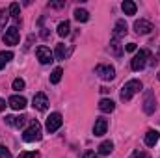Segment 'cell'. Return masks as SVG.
I'll return each instance as SVG.
<instances>
[{
  "label": "cell",
  "instance_id": "obj_13",
  "mask_svg": "<svg viewBox=\"0 0 160 158\" xmlns=\"http://www.w3.org/2000/svg\"><path fill=\"white\" fill-rule=\"evenodd\" d=\"M125 36H127V22H125V21H118L116 26H114V36H112V39L119 41L121 37H125Z\"/></svg>",
  "mask_w": 160,
  "mask_h": 158
},
{
  "label": "cell",
  "instance_id": "obj_5",
  "mask_svg": "<svg viewBox=\"0 0 160 158\" xmlns=\"http://www.w3.org/2000/svg\"><path fill=\"white\" fill-rule=\"evenodd\" d=\"M157 110V99H155V93L151 89L145 91V97H143V112L147 116H151L153 112Z\"/></svg>",
  "mask_w": 160,
  "mask_h": 158
},
{
  "label": "cell",
  "instance_id": "obj_31",
  "mask_svg": "<svg viewBox=\"0 0 160 158\" xmlns=\"http://www.w3.org/2000/svg\"><path fill=\"white\" fill-rule=\"evenodd\" d=\"M125 50H127V52H134V50H136V43H128V45L125 47Z\"/></svg>",
  "mask_w": 160,
  "mask_h": 158
},
{
  "label": "cell",
  "instance_id": "obj_1",
  "mask_svg": "<svg viewBox=\"0 0 160 158\" xmlns=\"http://www.w3.org/2000/svg\"><path fill=\"white\" fill-rule=\"evenodd\" d=\"M140 89H142V82H140V80H128V82L121 87V101H123V102L130 101L136 93H140Z\"/></svg>",
  "mask_w": 160,
  "mask_h": 158
},
{
  "label": "cell",
  "instance_id": "obj_21",
  "mask_svg": "<svg viewBox=\"0 0 160 158\" xmlns=\"http://www.w3.org/2000/svg\"><path fill=\"white\" fill-rule=\"evenodd\" d=\"M54 56H56L58 60H65V56H67V48H65V45H63V43H60V45H56V50H54Z\"/></svg>",
  "mask_w": 160,
  "mask_h": 158
},
{
  "label": "cell",
  "instance_id": "obj_24",
  "mask_svg": "<svg viewBox=\"0 0 160 158\" xmlns=\"http://www.w3.org/2000/svg\"><path fill=\"white\" fill-rule=\"evenodd\" d=\"M9 60H13V52H9V50L8 52H0V69H4Z\"/></svg>",
  "mask_w": 160,
  "mask_h": 158
},
{
  "label": "cell",
  "instance_id": "obj_6",
  "mask_svg": "<svg viewBox=\"0 0 160 158\" xmlns=\"http://www.w3.org/2000/svg\"><path fill=\"white\" fill-rule=\"evenodd\" d=\"M36 56H38V60H39L43 65H47V63L54 62V52H50V48H48V47H45V45H41V47L36 48Z\"/></svg>",
  "mask_w": 160,
  "mask_h": 158
},
{
  "label": "cell",
  "instance_id": "obj_7",
  "mask_svg": "<svg viewBox=\"0 0 160 158\" xmlns=\"http://www.w3.org/2000/svg\"><path fill=\"white\" fill-rule=\"evenodd\" d=\"M95 73H97L102 80H112L116 77V69H114L112 65H97V67H95Z\"/></svg>",
  "mask_w": 160,
  "mask_h": 158
},
{
  "label": "cell",
  "instance_id": "obj_19",
  "mask_svg": "<svg viewBox=\"0 0 160 158\" xmlns=\"http://www.w3.org/2000/svg\"><path fill=\"white\" fill-rule=\"evenodd\" d=\"M114 151V143L108 140V141H102L101 145H99V155H102V156H106V155H110Z\"/></svg>",
  "mask_w": 160,
  "mask_h": 158
},
{
  "label": "cell",
  "instance_id": "obj_22",
  "mask_svg": "<svg viewBox=\"0 0 160 158\" xmlns=\"http://www.w3.org/2000/svg\"><path fill=\"white\" fill-rule=\"evenodd\" d=\"M8 21H9V11H6V9H0V34L6 30V24H8Z\"/></svg>",
  "mask_w": 160,
  "mask_h": 158
},
{
  "label": "cell",
  "instance_id": "obj_23",
  "mask_svg": "<svg viewBox=\"0 0 160 158\" xmlns=\"http://www.w3.org/2000/svg\"><path fill=\"white\" fill-rule=\"evenodd\" d=\"M75 19H77L78 22H86V21L89 19V13H88L86 9H80V7H77V9H75Z\"/></svg>",
  "mask_w": 160,
  "mask_h": 158
},
{
  "label": "cell",
  "instance_id": "obj_2",
  "mask_svg": "<svg viewBox=\"0 0 160 158\" xmlns=\"http://www.w3.org/2000/svg\"><path fill=\"white\" fill-rule=\"evenodd\" d=\"M151 58V54H149V50H145V48H142L140 52H136V56L132 58V62H130V67H132V71H142L145 65H147V60Z\"/></svg>",
  "mask_w": 160,
  "mask_h": 158
},
{
  "label": "cell",
  "instance_id": "obj_15",
  "mask_svg": "<svg viewBox=\"0 0 160 158\" xmlns=\"http://www.w3.org/2000/svg\"><path fill=\"white\" fill-rule=\"evenodd\" d=\"M158 140H160L158 130H149V132L145 134V145H147V147H155V145L158 143Z\"/></svg>",
  "mask_w": 160,
  "mask_h": 158
},
{
  "label": "cell",
  "instance_id": "obj_29",
  "mask_svg": "<svg viewBox=\"0 0 160 158\" xmlns=\"http://www.w3.org/2000/svg\"><path fill=\"white\" fill-rule=\"evenodd\" d=\"M19 158H36V153H34V151H30V153H28V151H24V153H21V155H19Z\"/></svg>",
  "mask_w": 160,
  "mask_h": 158
},
{
  "label": "cell",
  "instance_id": "obj_14",
  "mask_svg": "<svg viewBox=\"0 0 160 158\" xmlns=\"http://www.w3.org/2000/svg\"><path fill=\"white\" fill-rule=\"evenodd\" d=\"M26 119H28L26 116H8V117H6V123H8V125H11V126L21 128V126H24Z\"/></svg>",
  "mask_w": 160,
  "mask_h": 158
},
{
  "label": "cell",
  "instance_id": "obj_30",
  "mask_svg": "<svg viewBox=\"0 0 160 158\" xmlns=\"http://www.w3.org/2000/svg\"><path fill=\"white\" fill-rule=\"evenodd\" d=\"M134 158H151L149 156V153H145V151H140V153H136Z\"/></svg>",
  "mask_w": 160,
  "mask_h": 158
},
{
  "label": "cell",
  "instance_id": "obj_26",
  "mask_svg": "<svg viewBox=\"0 0 160 158\" xmlns=\"http://www.w3.org/2000/svg\"><path fill=\"white\" fill-rule=\"evenodd\" d=\"M110 48H112V52L116 54V56H121V45H119V41L118 39H112V43H110Z\"/></svg>",
  "mask_w": 160,
  "mask_h": 158
},
{
  "label": "cell",
  "instance_id": "obj_9",
  "mask_svg": "<svg viewBox=\"0 0 160 158\" xmlns=\"http://www.w3.org/2000/svg\"><path fill=\"white\" fill-rule=\"evenodd\" d=\"M8 104L13 108V110H24L26 108V99L22 97V95H11L9 97V101H8Z\"/></svg>",
  "mask_w": 160,
  "mask_h": 158
},
{
  "label": "cell",
  "instance_id": "obj_25",
  "mask_svg": "<svg viewBox=\"0 0 160 158\" xmlns=\"http://www.w3.org/2000/svg\"><path fill=\"white\" fill-rule=\"evenodd\" d=\"M62 75H63V71H62V67H56L52 73H50V82L52 84H58L60 80H62Z\"/></svg>",
  "mask_w": 160,
  "mask_h": 158
},
{
  "label": "cell",
  "instance_id": "obj_3",
  "mask_svg": "<svg viewBox=\"0 0 160 158\" xmlns=\"http://www.w3.org/2000/svg\"><path fill=\"white\" fill-rule=\"evenodd\" d=\"M22 138H24V141H28V143H32V141H39L41 140V125L38 123V121H32L30 126L24 130Z\"/></svg>",
  "mask_w": 160,
  "mask_h": 158
},
{
  "label": "cell",
  "instance_id": "obj_11",
  "mask_svg": "<svg viewBox=\"0 0 160 158\" xmlns=\"http://www.w3.org/2000/svg\"><path fill=\"white\" fill-rule=\"evenodd\" d=\"M134 30H136V34H142V36H145V34H151V30H153V24H151L149 21H143V19H140V21H136V22H134Z\"/></svg>",
  "mask_w": 160,
  "mask_h": 158
},
{
  "label": "cell",
  "instance_id": "obj_10",
  "mask_svg": "<svg viewBox=\"0 0 160 158\" xmlns=\"http://www.w3.org/2000/svg\"><path fill=\"white\" fill-rule=\"evenodd\" d=\"M4 43H6V45H17V43H19V30H17V26H11V28L6 30V34H4Z\"/></svg>",
  "mask_w": 160,
  "mask_h": 158
},
{
  "label": "cell",
  "instance_id": "obj_33",
  "mask_svg": "<svg viewBox=\"0 0 160 158\" xmlns=\"http://www.w3.org/2000/svg\"><path fill=\"white\" fill-rule=\"evenodd\" d=\"M86 158H99V155H95L93 151H88L86 153Z\"/></svg>",
  "mask_w": 160,
  "mask_h": 158
},
{
  "label": "cell",
  "instance_id": "obj_16",
  "mask_svg": "<svg viewBox=\"0 0 160 158\" xmlns=\"http://www.w3.org/2000/svg\"><path fill=\"white\" fill-rule=\"evenodd\" d=\"M99 110L104 112V114H110V112L116 110V104H114V101H110V99H101V102H99Z\"/></svg>",
  "mask_w": 160,
  "mask_h": 158
},
{
  "label": "cell",
  "instance_id": "obj_18",
  "mask_svg": "<svg viewBox=\"0 0 160 158\" xmlns=\"http://www.w3.org/2000/svg\"><path fill=\"white\" fill-rule=\"evenodd\" d=\"M121 9L125 11V15H136V4L132 0H125L121 4Z\"/></svg>",
  "mask_w": 160,
  "mask_h": 158
},
{
  "label": "cell",
  "instance_id": "obj_28",
  "mask_svg": "<svg viewBox=\"0 0 160 158\" xmlns=\"http://www.w3.org/2000/svg\"><path fill=\"white\" fill-rule=\"evenodd\" d=\"M0 158H13V155H11L4 145H0Z\"/></svg>",
  "mask_w": 160,
  "mask_h": 158
},
{
  "label": "cell",
  "instance_id": "obj_27",
  "mask_svg": "<svg viewBox=\"0 0 160 158\" xmlns=\"http://www.w3.org/2000/svg\"><path fill=\"white\" fill-rule=\"evenodd\" d=\"M24 86H26V84H24V80H22V78H15V80H13V84H11V87H13L15 91L24 89Z\"/></svg>",
  "mask_w": 160,
  "mask_h": 158
},
{
  "label": "cell",
  "instance_id": "obj_32",
  "mask_svg": "<svg viewBox=\"0 0 160 158\" xmlns=\"http://www.w3.org/2000/svg\"><path fill=\"white\" fill-rule=\"evenodd\" d=\"M48 6H50V7H63L65 4H63V2H50Z\"/></svg>",
  "mask_w": 160,
  "mask_h": 158
},
{
  "label": "cell",
  "instance_id": "obj_20",
  "mask_svg": "<svg viewBox=\"0 0 160 158\" xmlns=\"http://www.w3.org/2000/svg\"><path fill=\"white\" fill-rule=\"evenodd\" d=\"M69 32H71V24H69L67 21H63V22H60V24H58V36L67 37V36H69Z\"/></svg>",
  "mask_w": 160,
  "mask_h": 158
},
{
  "label": "cell",
  "instance_id": "obj_8",
  "mask_svg": "<svg viewBox=\"0 0 160 158\" xmlns=\"http://www.w3.org/2000/svg\"><path fill=\"white\" fill-rule=\"evenodd\" d=\"M32 106H34L36 110H39V112H45V110L48 108V99H47V95H45V93H36V95H34V101H32Z\"/></svg>",
  "mask_w": 160,
  "mask_h": 158
},
{
  "label": "cell",
  "instance_id": "obj_17",
  "mask_svg": "<svg viewBox=\"0 0 160 158\" xmlns=\"http://www.w3.org/2000/svg\"><path fill=\"white\" fill-rule=\"evenodd\" d=\"M9 17L15 21V24H19V22H21V7H19V4H15V2H13V4L9 6Z\"/></svg>",
  "mask_w": 160,
  "mask_h": 158
},
{
  "label": "cell",
  "instance_id": "obj_34",
  "mask_svg": "<svg viewBox=\"0 0 160 158\" xmlns=\"http://www.w3.org/2000/svg\"><path fill=\"white\" fill-rule=\"evenodd\" d=\"M4 108H6V101H4V99H0V112H2Z\"/></svg>",
  "mask_w": 160,
  "mask_h": 158
},
{
  "label": "cell",
  "instance_id": "obj_4",
  "mask_svg": "<svg viewBox=\"0 0 160 158\" xmlns=\"http://www.w3.org/2000/svg\"><path fill=\"white\" fill-rule=\"evenodd\" d=\"M62 123H63V119H62V114H58V112H54V114H50L48 117H47V123H45V128H47V132H56L60 126H62Z\"/></svg>",
  "mask_w": 160,
  "mask_h": 158
},
{
  "label": "cell",
  "instance_id": "obj_12",
  "mask_svg": "<svg viewBox=\"0 0 160 158\" xmlns=\"http://www.w3.org/2000/svg\"><path fill=\"white\" fill-rule=\"evenodd\" d=\"M106 128H108V121L104 117H99L95 121V126H93V134L95 136H104L106 134Z\"/></svg>",
  "mask_w": 160,
  "mask_h": 158
}]
</instances>
